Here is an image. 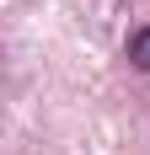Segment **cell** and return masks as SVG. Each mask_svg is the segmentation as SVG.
<instances>
[{
	"label": "cell",
	"instance_id": "6da1fadb",
	"mask_svg": "<svg viewBox=\"0 0 150 155\" xmlns=\"http://www.w3.org/2000/svg\"><path fill=\"white\" fill-rule=\"evenodd\" d=\"M129 64H134V70H150V27H139L134 38H129Z\"/></svg>",
	"mask_w": 150,
	"mask_h": 155
}]
</instances>
